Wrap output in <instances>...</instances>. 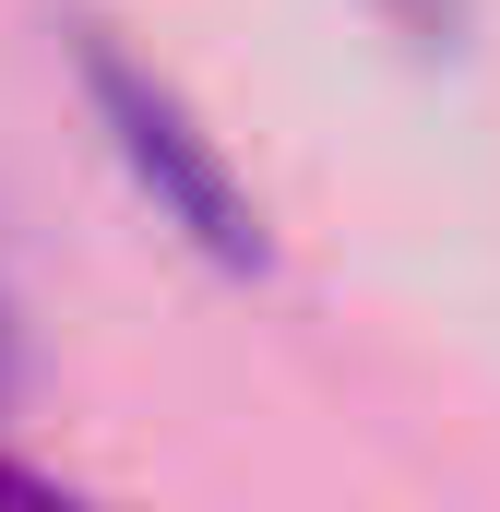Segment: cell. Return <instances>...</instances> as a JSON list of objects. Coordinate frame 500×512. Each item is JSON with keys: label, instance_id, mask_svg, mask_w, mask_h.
I'll return each instance as SVG.
<instances>
[{"label": "cell", "instance_id": "1", "mask_svg": "<svg viewBox=\"0 0 500 512\" xmlns=\"http://www.w3.org/2000/svg\"><path fill=\"white\" fill-rule=\"evenodd\" d=\"M72 84H84V108H96V131H108L120 179L155 203V227H179V239L215 262V274H262V262H274L262 203L239 191L227 143L191 120V96H179L155 60H131L108 24H72Z\"/></svg>", "mask_w": 500, "mask_h": 512}, {"label": "cell", "instance_id": "2", "mask_svg": "<svg viewBox=\"0 0 500 512\" xmlns=\"http://www.w3.org/2000/svg\"><path fill=\"white\" fill-rule=\"evenodd\" d=\"M0 393H12V322H0Z\"/></svg>", "mask_w": 500, "mask_h": 512}]
</instances>
